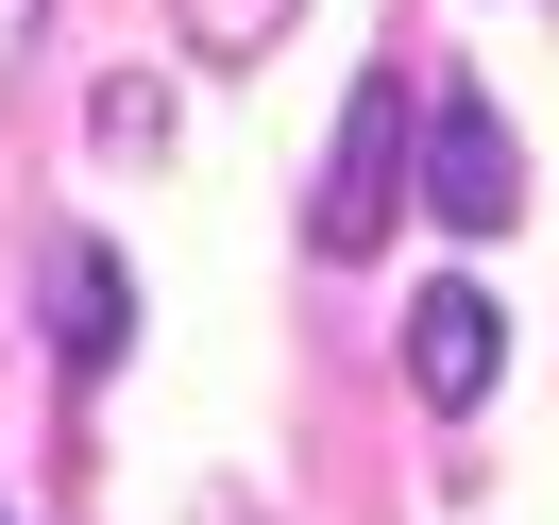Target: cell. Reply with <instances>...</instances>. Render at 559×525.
Masks as SVG:
<instances>
[{"mask_svg":"<svg viewBox=\"0 0 559 525\" xmlns=\"http://www.w3.org/2000/svg\"><path fill=\"white\" fill-rule=\"evenodd\" d=\"M424 204H441L457 238H509V220H525V153H509V119H491L475 85L424 103Z\"/></svg>","mask_w":559,"mask_h":525,"instance_id":"cell-1","label":"cell"},{"mask_svg":"<svg viewBox=\"0 0 559 525\" xmlns=\"http://www.w3.org/2000/svg\"><path fill=\"white\" fill-rule=\"evenodd\" d=\"M390 136H407V69H373L356 85V119H340V153H322V204H306V254H373L390 238Z\"/></svg>","mask_w":559,"mask_h":525,"instance_id":"cell-2","label":"cell"},{"mask_svg":"<svg viewBox=\"0 0 559 525\" xmlns=\"http://www.w3.org/2000/svg\"><path fill=\"white\" fill-rule=\"evenodd\" d=\"M491 373H509V306H491V288H457V272H441V288H407V390H424V407L457 423Z\"/></svg>","mask_w":559,"mask_h":525,"instance_id":"cell-3","label":"cell"},{"mask_svg":"<svg viewBox=\"0 0 559 525\" xmlns=\"http://www.w3.org/2000/svg\"><path fill=\"white\" fill-rule=\"evenodd\" d=\"M51 306H69V373H103V356H119V254L69 238V254H51Z\"/></svg>","mask_w":559,"mask_h":525,"instance_id":"cell-4","label":"cell"},{"mask_svg":"<svg viewBox=\"0 0 559 525\" xmlns=\"http://www.w3.org/2000/svg\"><path fill=\"white\" fill-rule=\"evenodd\" d=\"M272 17H288V0H187V51H221V69H238V51L272 35Z\"/></svg>","mask_w":559,"mask_h":525,"instance_id":"cell-5","label":"cell"},{"mask_svg":"<svg viewBox=\"0 0 559 525\" xmlns=\"http://www.w3.org/2000/svg\"><path fill=\"white\" fill-rule=\"evenodd\" d=\"M17 35H35V0H0V69H17Z\"/></svg>","mask_w":559,"mask_h":525,"instance_id":"cell-6","label":"cell"}]
</instances>
